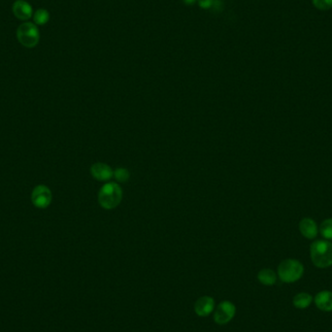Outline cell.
<instances>
[{"mask_svg": "<svg viewBox=\"0 0 332 332\" xmlns=\"http://www.w3.org/2000/svg\"><path fill=\"white\" fill-rule=\"evenodd\" d=\"M311 260L318 268H328L332 266V243L328 241H316L310 248Z\"/></svg>", "mask_w": 332, "mask_h": 332, "instance_id": "obj_1", "label": "cell"}, {"mask_svg": "<svg viewBox=\"0 0 332 332\" xmlns=\"http://www.w3.org/2000/svg\"><path fill=\"white\" fill-rule=\"evenodd\" d=\"M122 198V190L116 183H106L100 188L98 202L100 206L106 210L116 208Z\"/></svg>", "mask_w": 332, "mask_h": 332, "instance_id": "obj_2", "label": "cell"}, {"mask_svg": "<svg viewBox=\"0 0 332 332\" xmlns=\"http://www.w3.org/2000/svg\"><path fill=\"white\" fill-rule=\"evenodd\" d=\"M278 274L282 282H298L304 274V266L296 260H284L278 266Z\"/></svg>", "mask_w": 332, "mask_h": 332, "instance_id": "obj_3", "label": "cell"}, {"mask_svg": "<svg viewBox=\"0 0 332 332\" xmlns=\"http://www.w3.org/2000/svg\"><path fill=\"white\" fill-rule=\"evenodd\" d=\"M17 38L24 47L34 48L39 43L40 34L35 24L26 22L18 28Z\"/></svg>", "mask_w": 332, "mask_h": 332, "instance_id": "obj_4", "label": "cell"}, {"mask_svg": "<svg viewBox=\"0 0 332 332\" xmlns=\"http://www.w3.org/2000/svg\"><path fill=\"white\" fill-rule=\"evenodd\" d=\"M52 196L50 188L45 184L36 186L32 192V202L36 208L46 209L50 206Z\"/></svg>", "mask_w": 332, "mask_h": 332, "instance_id": "obj_5", "label": "cell"}, {"mask_svg": "<svg viewBox=\"0 0 332 332\" xmlns=\"http://www.w3.org/2000/svg\"><path fill=\"white\" fill-rule=\"evenodd\" d=\"M236 309L234 304L230 301H222L218 304L215 314H214V320L216 324L224 326L230 322L235 315Z\"/></svg>", "mask_w": 332, "mask_h": 332, "instance_id": "obj_6", "label": "cell"}, {"mask_svg": "<svg viewBox=\"0 0 332 332\" xmlns=\"http://www.w3.org/2000/svg\"><path fill=\"white\" fill-rule=\"evenodd\" d=\"M90 173H92V176L96 180L105 182V181H109L113 177L114 171L112 170V168L110 166L106 164L96 162L90 167Z\"/></svg>", "mask_w": 332, "mask_h": 332, "instance_id": "obj_7", "label": "cell"}, {"mask_svg": "<svg viewBox=\"0 0 332 332\" xmlns=\"http://www.w3.org/2000/svg\"><path fill=\"white\" fill-rule=\"evenodd\" d=\"M13 14L20 20H28L32 17V7L24 0H17L12 7Z\"/></svg>", "mask_w": 332, "mask_h": 332, "instance_id": "obj_8", "label": "cell"}, {"mask_svg": "<svg viewBox=\"0 0 332 332\" xmlns=\"http://www.w3.org/2000/svg\"><path fill=\"white\" fill-rule=\"evenodd\" d=\"M215 307V301L210 296H202L194 304V311L200 316L210 315Z\"/></svg>", "mask_w": 332, "mask_h": 332, "instance_id": "obj_9", "label": "cell"}, {"mask_svg": "<svg viewBox=\"0 0 332 332\" xmlns=\"http://www.w3.org/2000/svg\"><path fill=\"white\" fill-rule=\"evenodd\" d=\"M315 304L322 312H332V292H320L315 296Z\"/></svg>", "mask_w": 332, "mask_h": 332, "instance_id": "obj_10", "label": "cell"}, {"mask_svg": "<svg viewBox=\"0 0 332 332\" xmlns=\"http://www.w3.org/2000/svg\"><path fill=\"white\" fill-rule=\"evenodd\" d=\"M299 230L307 239H314L318 234V226L314 220L305 218L299 222Z\"/></svg>", "mask_w": 332, "mask_h": 332, "instance_id": "obj_11", "label": "cell"}, {"mask_svg": "<svg viewBox=\"0 0 332 332\" xmlns=\"http://www.w3.org/2000/svg\"><path fill=\"white\" fill-rule=\"evenodd\" d=\"M258 279L264 286H273L277 281V276L273 270L266 268L258 272Z\"/></svg>", "mask_w": 332, "mask_h": 332, "instance_id": "obj_12", "label": "cell"}, {"mask_svg": "<svg viewBox=\"0 0 332 332\" xmlns=\"http://www.w3.org/2000/svg\"><path fill=\"white\" fill-rule=\"evenodd\" d=\"M292 303L298 309H306L312 303V296L309 294L301 292L294 298Z\"/></svg>", "mask_w": 332, "mask_h": 332, "instance_id": "obj_13", "label": "cell"}, {"mask_svg": "<svg viewBox=\"0 0 332 332\" xmlns=\"http://www.w3.org/2000/svg\"><path fill=\"white\" fill-rule=\"evenodd\" d=\"M50 20V14L45 9H39L34 14V20L35 24L44 26Z\"/></svg>", "mask_w": 332, "mask_h": 332, "instance_id": "obj_14", "label": "cell"}, {"mask_svg": "<svg viewBox=\"0 0 332 332\" xmlns=\"http://www.w3.org/2000/svg\"><path fill=\"white\" fill-rule=\"evenodd\" d=\"M320 232L326 239H332V218H326L322 222Z\"/></svg>", "mask_w": 332, "mask_h": 332, "instance_id": "obj_15", "label": "cell"}, {"mask_svg": "<svg viewBox=\"0 0 332 332\" xmlns=\"http://www.w3.org/2000/svg\"><path fill=\"white\" fill-rule=\"evenodd\" d=\"M113 176L118 182L124 183L130 179V171L126 168H118L114 171Z\"/></svg>", "mask_w": 332, "mask_h": 332, "instance_id": "obj_16", "label": "cell"}, {"mask_svg": "<svg viewBox=\"0 0 332 332\" xmlns=\"http://www.w3.org/2000/svg\"><path fill=\"white\" fill-rule=\"evenodd\" d=\"M316 9L326 11L332 8V0H312Z\"/></svg>", "mask_w": 332, "mask_h": 332, "instance_id": "obj_17", "label": "cell"}, {"mask_svg": "<svg viewBox=\"0 0 332 332\" xmlns=\"http://www.w3.org/2000/svg\"><path fill=\"white\" fill-rule=\"evenodd\" d=\"M183 1L186 4H188V5H192V4H194V3L196 2V0H183Z\"/></svg>", "mask_w": 332, "mask_h": 332, "instance_id": "obj_18", "label": "cell"}]
</instances>
